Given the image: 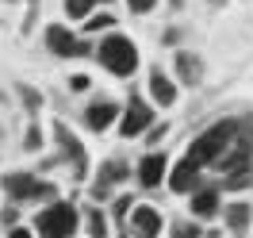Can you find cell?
I'll use <instances>...</instances> for the list:
<instances>
[{"label":"cell","instance_id":"1","mask_svg":"<svg viewBox=\"0 0 253 238\" xmlns=\"http://www.w3.org/2000/svg\"><path fill=\"white\" fill-rule=\"evenodd\" d=\"M96 58L104 69H111L115 77H130L134 69H138V50L134 43L126 39V35H108L100 47H96Z\"/></svg>","mask_w":253,"mask_h":238},{"label":"cell","instance_id":"2","mask_svg":"<svg viewBox=\"0 0 253 238\" xmlns=\"http://www.w3.org/2000/svg\"><path fill=\"white\" fill-rule=\"evenodd\" d=\"M238 139V123H215V127H207L204 135H196V143H192V158L207 165V161H219L226 154V146H234Z\"/></svg>","mask_w":253,"mask_h":238},{"label":"cell","instance_id":"3","mask_svg":"<svg viewBox=\"0 0 253 238\" xmlns=\"http://www.w3.org/2000/svg\"><path fill=\"white\" fill-rule=\"evenodd\" d=\"M39 235H50V238H65L77 231V207L73 204H50L39 211Z\"/></svg>","mask_w":253,"mask_h":238},{"label":"cell","instance_id":"4","mask_svg":"<svg viewBox=\"0 0 253 238\" xmlns=\"http://www.w3.org/2000/svg\"><path fill=\"white\" fill-rule=\"evenodd\" d=\"M4 189L12 192V200H50L54 196V185L35 181L31 173H8L4 177Z\"/></svg>","mask_w":253,"mask_h":238},{"label":"cell","instance_id":"5","mask_svg":"<svg viewBox=\"0 0 253 238\" xmlns=\"http://www.w3.org/2000/svg\"><path fill=\"white\" fill-rule=\"evenodd\" d=\"M150 127H154V111H150L146 100L134 96V100L126 104V111L119 115V135H123V139H134V135H146Z\"/></svg>","mask_w":253,"mask_h":238},{"label":"cell","instance_id":"6","mask_svg":"<svg viewBox=\"0 0 253 238\" xmlns=\"http://www.w3.org/2000/svg\"><path fill=\"white\" fill-rule=\"evenodd\" d=\"M46 47H50V54H58V58H81V54H88V43L73 39V31H65L62 23L46 27Z\"/></svg>","mask_w":253,"mask_h":238},{"label":"cell","instance_id":"7","mask_svg":"<svg viewBox=\"0 0 253 238\" xmlns=\"http://www.w3.org/2000/svg\"><path fill=\"white\" fill-rule=\"evenodd\" d=\"M54 139L62 143V154L69 161H73V177H88V158H84V146L69 135V127L65 123H54Z\"/></svg>","mask_w":253,"mask_h":238},{"label":"cell","instance_id":"8","mask_svg":"<svg viewBox=\"0 0 253 238\" xmlns=\"http://www.w3.org/2000/svg\"><path fill=\"white\" fill-rule=\"evenodd\" d=\"M196 185H200V161L188 154L184 161H176V165H173L169 189H173V192H196Z\"/></svg>","mask_w":253,"mask_h":238},{"label":"cell","instance_id":"9","mask_svg":"<svg viewBox=\"0 0 253 238\" xmlns=\"http://www.w3.org/2000/svg\"><path fill=\"white\" fill-rule=\"evenodd\" d=\"M119 115H123V111H119L115 100H96V104H88V111H84V123L92 131H108Z\"/></svg>","mask_w":253,"mask_h":238},{"label":"cell","instance_id":"10","mask_svg":"<svg viewBox=\"0 0 253 238\" xmlns=\"http://www.w3.org/2000/svg\"><path fill=\"white\" fill-rule=\"evenodd\" d=\"M161 177H165V154H146L138 161V185L142 189H158Z\"/></svg>","mask_w":253,"mask_h":238},{"label":"cell","instance_id":"11","mask_svg":"<svg viewBox=\"0 0 253 238\" xmlns=\"http://www.w3.org/2000/svg\"><path fill=\"white\" fill-rule=\"evenodd\" d=\"M150 96L158 100L161 108H173V104H176V85L165 77L161 69H154V73H150Z\"/></svg>","mask_w":253,"mask_h":238},{"label":"cell","instance_id":"12","mask_svg":"<svg viewBox=\"0 0 253 238\" xmlns=\"http://www.w3.org/2000/svg\"><path fill=\"white\" fill-rule=\"evenodd\" d=\"M215 211H219V192L215 189L192 192V215H196V219H211Z\"/></svg>","mask_w":253,"mask_h":238},{"label":"cell","instance_id":"13","mask_svg":"<svg viewBox=\"0 0 253 238\" xmlns=\"http://www.w3.org/2000/svg\"><path fill=\"white\" fill-rule=\"evenodd\" d=\"M130 231H134V235H158L161 231V215L154 211V207H134Z\"/></svg>","mask_w":253,"mask_h":238},{"label":"cell","instance_id":"14","mask_svg":"<svg viewBox=\"0 0 253 238\" xmlns=\"http://www.w3.org/2000/svg\"><path fill=\"white\" fill-rule=\"evenodd\" d=\"M176 73H180V81H184V85H200L204 65H200V58H192L188 50H180V54H176Z\"/></svg>","mask_w":253,"mask_h":238},{"label":"cell","instance_id":"15","mask_svg":"<svg viewBox=\"0 0 253 238\" xmlns=\"http://www.w3.org/2000/svg\"><path fill=\"white\" fill-rule=\"evenodd\" d=\"M226 227H230L234 235H242V231L250 227V204H230L226 207Z\"/></svg>","mask_w":253,"mask_h":238},{"label":"cell","instance_id":"16","mask_svg":"<svg viewBox=\"0 0 253 238\" xmlns=\"http://www.w3.org/2000/svg\"><path fill=\"white\" fill-rule=\"evenodd\" d=\"M126 177H130V169H126V161H119V158H111V161H104V165H100V181H108V185L126 181Z\"/></svg>","mask_w":253,"mask_h":238},{"label":"cell","instance_id":"17","mask_svg":"<svg viewBox=\"0 0 253 238\" xmlns=\"http://www.w3.org/2000/svg\"><path fill=\"white\" fill-rule=\"evenodd\" d=\"M65 16L69 19H88L92 16V0H65Z\"/></svg>","mask_w":253,"mask_h":238},{"label":"cell","instance_id":"18","mask_svg":"<svg viewBox=\"0 0 253 238\" xmlns=\"http://www.w3.org/2000/svg\"><path fill=\"white\" fill-rule=\"evenodd\" d=\"M111 23H115V16H108V12H96V16H88L84 31H108Z\"/></svg>","mask_w":253,"mask_h":238},{"label":"cell","instance_id":"19","mask_svg":"<svg viewBox=\"0 0 253 238\" xmlns=\"http://www.w3.org/2000/svg\"><path fill=\"white\" fill-rule=\"evenodd\" d=\"M88 231H92V235H108V219H104L100 211H88Z\"/></svg>","mask_w":253,"mask_h":238},{"label":"cell","instance_id":"20","mask_svg":"<svg viewBox=\"0 0 253 238\" xmlns=\"http://www.w3.org/2000/svg\"><path fill=\"white\" fill-rule=\"evenodd\" d=\"M19 96H23V104H27V108H39V104H42V96H39V93H35V89H27V85H19Z\"/></svg>","mask_w":253,"mask_h":238},{"label":"cell","instance_id":"21","mask_svg":"<svg viewBox=\"0 0 253 238\" xmlns=\"http://www.w3.org/2000/svg\"><path fill=\"white\" fill-rule=\"evenodd\" d=\"M126 211H130V196H119V200L111 204V215H115V219H126Z\"/></svg>","mask_w":253,"mask_h":238},{"label":"cell","instance_id":"22","mask_svg":"<svg viewBox=\"0 0 253 238\" xmlns=\"http://www.w3.org/2000/svg\"><path fill=\"white\" fill-rule=\"evenodd\" d=\"M154 4H158V0H126V8H130V12H138V16L154 12Z\"/></svg>","mask_w":253,"mask_h":238},{"label":"cell","instance_id":"23","mask_svg":"<svg viewBox=\"0 0 253 238\" xmlns=\"http://www.w3.org/2000/svg\"><path fill=\"white\" fill-rule=\"evenodd\" d=\"M23 146H27V150H39V146H42V135H39V127H31V131H27Z\"/></svg>","mask_w":253,"mask_h":238},{"label":"cell","instance_id":"24","mask_svg":"<svg viewBox=\"0 0 253 238\" xmlns=\"http://www.w3.org/2000/svg\"><path fill=\"white\" fill-rule=\"evenodd\" d=\"M88 85H92V81L84 77V73H77V77H69V89H73V93H84Z\"/></svg>","mask_w":253,"mask_h":238}]
</instances>
